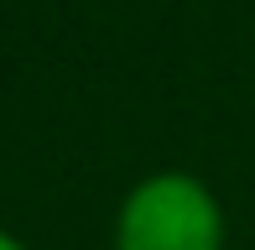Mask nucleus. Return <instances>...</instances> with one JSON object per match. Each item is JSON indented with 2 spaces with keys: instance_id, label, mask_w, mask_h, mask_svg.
I'll use <instances>...</instances> for the list:
<instances>
[{
  "instance_id": "nucleus-1",
  "label": "nucleus",
  "mask_w": 255,
  "mask_h": 250,
  "mask_svg": "<svg viewBox=\"0 0 255 250\" xmlns=\"http://www.w3.org/2000/svg\"><path fill=\"white\" fill-rule=\"evenodd\" d=\"M224 219L219 203L198 177L156 172L125 198L115 250H219Z\"/></svg>"
},
{
  "instance_id": "nucleus-2",
  "label": "nucleus",
  "mask_w": 255,
  "mask_h": 250,
  "mask_svg": "<svg viewBox=\"0 0 255 250\" xmlns=\"http://www.w3.org/2000/svg\"><path fill=\"white\" fill-rule=\"evenodd\" d=\"M0 250H21V245H16V240H10V235H5V230H0Z\"/></svg>"
}]
</instances>
